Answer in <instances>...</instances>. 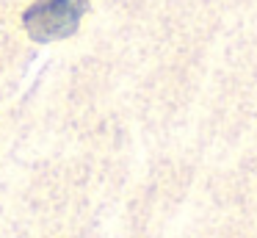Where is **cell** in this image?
<instances>
[{"label":"cell","instance_id":"cell-1","mask_svg":"<svg viewBox=\"0 0 257 238\" xmlns=\"http://www.w3.org/2000/svg\"><path fill=\"white\" fill-rule=\"evenodd\" d=\"M89 0H36L23 11V28L34 42L47 44L78 31Z\"/></svg>","mask_w":257,"mask_h":238}]
</instances>
